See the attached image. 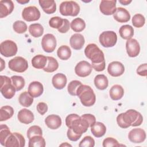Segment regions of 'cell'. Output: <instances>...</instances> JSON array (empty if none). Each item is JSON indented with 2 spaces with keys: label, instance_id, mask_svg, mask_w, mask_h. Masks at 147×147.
I'll list each match as a JSON object with an SVG mask.
<instances>
[{
  "label": "cell",
  "instance_id": "cell-1",
  "mask_svg": "<svg viewBox=\"0 0 147 147\" xmlns=\"http://www.w3.org/2000/svg\"><path fill=\"white\" fill-rule=\"evenodd\" d=\"M84 54L91 60V66L96 71L100 72L105 69L104 53L95 44H88L84 49Z\"/></svg>",
  "mask_w": 147,
  "mask_h": 147
},
{
  "label": "cell",
  "instance_id": "cell-2",
  "mask_svg": "<svg viewBox=\"0 0 147 147\" xmlns=\"http://www.w3.org/2000/svg\"><path fill=\"white\" fill-rule=\"evenodd\" d=\"M66 126L75 133L82 134L87 131L90 127L88 122L76 114H71L65 118Z\"/></svg>",
  "mask_w": 147,
  "mask_h": 147
},
{
  "label": "cell",
  "instance_id": "cell-3",
  "mask_svg": "<svg viewBox=\"0 0 147 147\" xmlns=\"http://www.w3.org/2000/svg\"><path fill=\"white\" fill-rule=\"evenodd\" d=\"M76 95L79 98L82 104L86 107L93 106L96 101V95L92 88L85 84H82L76 91Z\"/></svg>",
  "mask_w": 147,
  "mask_h": 147
},
{
  "label": "cell",
  "instance_id": "cell-4",
  "mask_svg": "<svg viewBox=\"0 0 147 147\" xmlns=\"http://www.w3.org/2000/svg\"><path fill=\"white\" fill-rule=\"evenodd\" d=\"M122 119L129 127L131 126L135 127L141 125L143 121V117L138 111L130 109L122 113Z\"/></svg>",
  "mask_w": 147,
  "mask_h": 147
},
{
  "label": "cell",
  "instance_id": "cell-5",
  "mask_svg": "<svg viewBox=\"0 0 147 147\" xmlns=\"http://www.w3.org/2000/svg\"><path fill=\"white\" fill-rule=\"evenodd\" d=\"M0 91L2 95L6 99H11L16 94V88L11 84V79L6 76L1 75Z\"/></svg>",
  "mask_w": 147,
  "mask_h": 147
},
{
  "label": "cell",
  "instance_id": "cell-6",
  "mask_svg": "<svg viewBox=\"0 0 147 147\" xmlns=\"http://www.w3.org/2000/svg\"><path fill=\"white\" fill-rule=\"evenodd\" d=\"M60 14L64 16H76L80 12V6L73 1H63L59 7Z\"/></svg>",
  "mask_w": 147,
  "mask_h": 147
},
{
  "label": "cell",
  "instance_id": "cell-7",
  "mask_svg": "<svg viewBox=\"0 0 147 147\" xmlns=\"http://www.w3.org/2000/svg\"><path fill=\"white\" fill-rule=\"evenodd\" d=\"M100 44L105 48L114 47L117 41V35L114 31L103 32L99 37Z\"/></svg>",
  "mask_w": 147,
  "mask_h": 147
},
{
  "label": "cell",
  "instance_id": "cell-8",
  "mask_svg": "<svg viewBox=\"0 0 147 147\" xmlns=\"http://www.w3.org/2000/svg\"><path fill=\"white\" fill-rule=\"evenodd\" d=\"M17 51V45L12 40H5L0 44V53L1 55L5 57H9L13 56L16 55Z\"/></svg>",
  "mask_w": 147,
  "mask_h": 147
},
{
  "label": "cell",
  "instance_id": "cell-9",
  "mask_svg": "<svg viewBox=\"0 0 147 147\" xmlns=\"http://www.w3.org/2000/svg\"><path fill=\"white\" fill-rule=\"evenodd\" d=\"M25 145V140L24 136L19 133H11L6 139L4 146L6 147H24Z\"/></svg>",
  "mask_w": 147,
  "mask_h": 147
},
{
  "label": "cell",
  "instance_id": "cell-10",
  "mask_svg": "<svg viewBox=\"0 0 147 147\" xmlns=\"http://www.w3.org/2000/svg\"><path fill=\"white\" fill-rule=\"evenodd\" d=\"M9 68L14 72L22 73L25 72L28 67L27 60L22 57L16 56L9 61Z\"/></svg>",
  "mask_w": 147,
  "mask_h": 147
},
{
  "label": "cell",
  "instance_id": "cell-11",
  "mask_svg": "<svg viewBox=\"0 0 147 147\" xmlns=\"http://www.w3.org/2000/svg\"><path fill=\"white\" fill-rule=\"evenodd\" d=\"M41 16V13L38 8L34 6L25 7L22 12L23 19L26 21L31 22L37 21Z\"/></svg>",
  "mask_w": 147,
  "mask_h": 147
},
{
  "label": "cell",
  "instance_id": "cell-12",
  "mask_svg": "<svg viewBox=\"0 0 147 147\" xmlns=\"http://www.w3.org/2000/svg\"><path fill=\"white\" fill-rule=\"evenodd\" d=\"M56 40L52 34L48 33L45 34L41 40V46L43 50L48 53L52 52L56 47Z\"/></svg>",
  "mask_w": 147,
  "mask_h": 147
},
{
  "label": "cell",
  "instance_id": "cell-13",
  "mask_svg": "<svg viewBox=\"0 0 147 147\" xmlns=\"http://www.w3.org/2000/svg\"><path fill=\"white\" fill-rule=\"evenodd\" d=\"M92 67L91 64L87 61H80L75 67V72L76 75L79 77L84 78L90 75Z\"/></svg>",
  "mask_w": 147,
  "mask_h": 147
},
{
  "label": "cell",
  "instance_id": "cell-14",
  "mask_svg": "<svg viewBox=\"0 0 147 147\" xmlns=\"http://www.w3.org/2000/svg\"><path fill=\"white\" fill-rule=\"evenodd\" d=\"M128 138L133 143H141L146 139V133L145 130L141 128L133 129L129 131Z\"/></svg>",
  "mask_w": 147,
  "mask_h": 147
},
{
  "label": "cell",
  "instance_id": "cell-15",
  "mask_svg": "<svg viewBox=\"0 0 147 147\" xmlns=\"http://www.w3.org/2000/svg\"><path fill=\"white\" fill-rule=\"evenodd\" d=\"M116 0H102L99 5L100 12L104 15L110 16L113 14L116 10Z\"/></svg>",
  "mask_w": 147,
  "mask_h": 147
},
{
  "label": "cell",
  "instance_id": "cell-16",
  "mask_svg": "<svg viewBox=\"0 0 147 147\" xmlns=\"http://www.w3.org/2000/svg\"><path fill=\"white\" fill-rule=\"evenodd\" d=\"M126 49L129 57H135L137 56L140 52V46L138 41L134 38H130L126 42Z\"/></svg>",
  "mask_w": 147,
  "mask_h": 147
},
{
  "label": "cell",
  "instance_id": "cell-17",
  "mask_svg": "<svg viewBox=\"0 0 147 147\" xmlns=\"http://www.w3.org/2000/svg\"><path fill=\"white\" fill-rule=\"evenodd\" d=\"M125 71V67L119 61H115L110 63L107 67L108 73L113 77H118L122 75Z\"/></svg>",
  "mask_w": 147,
  "mask_h": 147
},
{
  "label": "cell",
  "instance_id": "cell-18",
  "mask_svg": "<svg viewBox=\"0 0 147 147\" xmlns=\"http://www.w3.org/2000/svg\"><path fill=\"white\" fill-rule=\"evenodd\" d=\"M14 3L11 0L0 1V18H2L11 14L14 10Z\"/></svg>",
  "mask_w": 147,
  "mask_h": 147
},
{
  "label": "cell",
  "instance_id": "cell-19",
  "mask_svg": "<svg viewBox=\"0 0 147 147\" xmlns=\"http://www.w3.org/2000/svg\"><path fill=\"white\" fill-rule=\"evenodd\" d=\"M113 17L117 22L123 23L130 20V14L126 9L119 7L116 9L115 13L113 14Z\"/></svg>",
  "mask_w": 147,
  "mask_h": 147
},
{
  "label": "cell",
  "instance_id": "cell-20",
  "mask_svg": "<svg viewBox=\"0 0 147 147\" xmlns=\"http://www.w3.org/2000/svg\"><path fill=\"white\" fill-rule=\"evenodd\" d=\"M17 118L20 122L24 124H29L34 119L33 113L26 109H22L20 110L17 115Z\"/></svg>",
  "mask_w": 147,
  "mask_h": 147
},
{
  "label": "cell",
  "instance_id": "cell-21",
  "mask_svg": "<svg viewBox=\"0 0 147 147\" xmlns=\"http://www.w3.org/2000/svg\"><path fill=\"white\" fill-rule=\"evenodd\" d=\"M44 91L43 85L38 81L31 82L28 86V92L33 98H37L41 95Z\"/></svg>",
  "mask_w": 147,
  "mask_h": 147
},
{
  "label": "cell",
  "instance_id": "cell-22",
  "mask_svg": "<svg viewBox=\"0 0 147 147\" xmlns=\"http://www.w3.org/2000/svg\"><path fill=\"white\" fill-rule=\"evenodd\" d=\"M71 47L75 50L81 49L84 43L85 40L83 36L80 33H75L72 35L69 39Z\"/></svg>",
  "mask_w": 147,
  "mask_h": 147
},
{
  "label": "cell",
  "instance_id": "cell-23",
  "mask_svg": "<svg viewBox=\"0 0 147 147\" xmlns=\"http://www.w3.org/2000/svg\"><path fill=\"white\" fill-rule=\"evenodd\" d=\"M46 125L51 129L55 130L58 129L61 125V119L60 116L55 114H51L45 119Z\"/></svg>",
  "mask_w": 147,
  "mask_h": 147
},
{
  "label": "cell",
  "instance_id": "cell-24",
  "mask_svg": "<svg viewBox=\"0 0 147 147\" xmlns=\"http://www.w3.org/2000/svg\"><path fill=\"white\" fill-rule=\"evenodd\" d=\"M67 79L66 76L61 73L55 74L52 79V83L53 87L58 90L64 88L67 84Z\"/></svg>",
  "mask_w": 147,
  "mask_h": 147
},
{
  "label": "cell",
  "instance_id": "cell-25",
  "mask_svg": "<svg viewBox=\"0 0 147 147\" xmlns=\"http://www.w3.org/2000/svg\"><path fill=\"white\" fill-rule=\"evenodd\" d=\"M38 2L43 11L47 14H53L56 10V4L54 0H40Z\"/></svg>",
  "mask_w": 147,
  "mask_h": 147
},
{
  "label": "cell",
  "instance_id": "cell-26",
  "mask_svg": "<svg viewBox=\"0 0 147 147\" xmlns=\"http://www.w3.org/2000/svg\"><path fill=\"white\" fill-rule=\"evenodd\" d=\"M124 94V90L119 84H115L111 87L109 91V95L111 99L118 100L121 99Z\"/></svg>",
  "mask_w": 147,
  "mask_h": 147
},
{
  "label": "cell",
  "instance_id": "cell-27",
  "mask_svg": "<svg viewBox=\"0 0 147 147\" xmlns=\"http://www.w3.org/2000/svg\"><path fill=\"white\" fill-rule=\"evenodd\" d=\"M91 131L95 137L99 138L105 134L106 131V127L103 123L96 122L91 127Z\"/></svg>",
  "mask_w": 147,
  "mask_h": 147
},
{
  "label": "cell",
  "instance_id": "cell-28",
  "mask_svg": "<svg viewBox=\"0 0 147 147\" xmlns=\"http://www.w3.org/2000/svg\"><path fill=\"white\" fill-rule=\"evenodd\" d=\"M47 63V57L42 55H37L32 59V66L37 69H43Z\"/></svg>",
  "mask_w": 147,
  "mask_h": 147
},
{
  "label": "cell",
  "instance_id": "cell-29",
  "mask_svg": "<svg viewBox=\"0 0 147 147\" xmlns=\"http://www.w3.org/2000/svg\"><path fill=\"white\" fill-rule=\"evenodd\" d=\"M94 84L98 89L104 90L108 87V79L105 75H97L94 78Z\"/></svg>",
  "mask_w": 147,
  "mask_h": 147
},
{
  "label": "cell",
  "instance_id": "cell-30",
  "mask_svg": "<svg viewBox=\"0 0 147 147\" xmlns=\"http://www.w3.org/2000/svg\"><path fill=\"white\" fill-rule=\"evenodd\" d=\"M120 36L124 40H129L134 35L133 28L130 25H124L121 26L119 29Z\"/></svg>",
  "mask_w": 147,
  "mask_h": 147
},
{
  "label": "cell",
  "instance_id": "cell-31",
  "mask_svg": "<svg viewBox=\"0 0 147 147\" xmlns=\"http://www.w3.org/2000/svg\"><path fill=\"white\" fill-rule=\"evenodd\" d=\"M19 103L21 105L24 107H30L33 102V97L31 96L27 91L22 92L18 98Z\"/></svg>",
  "mask_w": 147,
  "mask_h": 147
},
{
  "label": "cell",
  "instance_id": "cell-32",
  "mask_svg": "<svg viewBox=\"0 0 147 147\" xmlns=\"http://www.w3.org/2000/svg\"><path fill=\"white\" fill-rule=\"evenodd\" d=\"M14 114V109L10 106H2L0 109V121H6L12 117Z\"/></svg>",
  "mask_w": 147,
  "mask_h": 147
},
{
  "label": "cell",
  "instance_id": "cell-33",
  "mask_svg": "<svg viewBox=\"0 0 147 147\" xmlns=\"http://www.w3.org/2000/svg\"><path fill=\"white\" fill-rule=\"evenodd\" d=\"M28 30L30 35L34 37H39L41 36L44 33L43 26L38 23L30 25Z\"/></svg>",
  "mask_w": 147,
  "mask_h": 147
},
{
  "label": "cell",
  "instance_id": "cell-34",
  "mask_svg": "<svg viewBox=\"0 0 147 147\" xmlns=\"http://www.w3.org/2000/svg\"><path fill=\"white\" fill-rule=\"evenodd\" d=\"M71 28L75 32H80L86 28V23L81 18H76L74 19L70 24Z\"/></svg>",
  "mask_w": 147,
  "mask_h": 147
},
{
  "label": "cell",
  "instance_id": "cell-35",
  "mask_svg": "<svg viewBox=\"0 0 147 147\" xmlns=\"http://www.w3.org/2000/svg\"><path fill=\"white\" fill-rule=\"evenodd\" d=\"M59 63L56 59L52 56H47V63L43 70L47 72H53L57 70Z\"/></svg>",
  "mask_w": 147,
  "mask_h": 147
},
{
  "label": "cell",
  "instance_id": "cell-36",
  "mask_svg": "<svg viewBox=\"0 0 147 147\" xmlns=\"http://www.w3.org/2000/svg\"><path fill=\"white\" fill-rule=\"evenodd\" d=\"M29 147H44L45 141L42 136L37 135L29 139Z\"/></svg>",
  "mask_w": 147,
  "mask_h": 147
},
{
  "label": "cell",
  "instance_id": "cell-37",
  "mask_svg": "<svg viewBox=\"0 0 147 147\" xmlns=\"http://www.w3.org/2000/svg\"><path fill=\"white\" fill-rule=\"evenodd\" d=\"M57 55L61 60H67L71 56V50L67 45H61L58 48Z\"/></svg>",
  "mask_w": 147,
  "mask_h": 147
},
{
  "label": "cell",
  "instance_id": "cell-38",
  "mask_svg": "<svg viewBox=\"0 0 147 147\" xmlns=\"http://www.w3.org/2000/svg\"><path fill=\"white\" fill-rule=\"evenodd\" d=\"M12 84L15 87L16 91H20L22 90L25 84V79L21 76L14 75L11 77Z\"/></svg>",
  "mask_w": 147,
  "mask_h": 147
},
{
  "label": "cell",
  "instance_id": "cell-39",
  "mask_svg": "<svg viewBox=\"0 0 147 147\" xmlns=\"http://www.w3.org/2000/svg\"><path fill=\"white\" fill-rule=\"evenodd\" d=\"M132 24L134 27L140 28L142 27L145 23V18L141 14H136L132 18Z\"/></svg>",
  "mask_w": 147,
  "mask_h": 147
},
{
  "label": "cell",
  "instance_id": "cell-40",
  "mask_svg": "<svg viewBox=\"0 0 147 147\" xmlns=\"http://www.w3.org/2000/svg\"><path fill=\"white\" fill-rule=\"evenodd\" d=\"M82 83L81 82L76 80L70 82L68 85L67 90L68 93L72 96H76V91L79 87L81 86Z\"/></svg>",
  "mask_w": 147,
  "mask_h": 147
},
{
  "label": "cell",
  "instance_id": "cell-41",
  "mask_svg": "<svg viewBox=\"0 0 147 147\" xmlns=\"http://www.w3.org/2000/svg\"><path fill=\"white\" fill-rule=\"evenodd\" d=\"M27 25L26 23L22 21H16L13 25L14 30L19 34L24 33L27 30Z\"/></svg>",
  "mask_w": 147,
  "mask_h": 147
},
{
  "label": "cell",
  "instance_id": "cell-42",
  "mask_svg": "<svg viewBox=\"0 0 147 147\" xmlns=\"http://www.w3.org/2000/svg\"><path fill=\"white\" fill-rule=\"evenodd\" d=\"M11 133L9 128L6 125H1L0 126V142L2 145H4L5 141L7 137Z\"/></svg>",
  "mask_w": 147,
  "mask_h": 147
},
{
  "label": "cell",
  "instance_id": "cell-43",
  "mask_svg": "<svg viewBox=\"0 0 147 147\" xmlns=\"http://www.w3.org/2000/svg\"><path fill=\"white\" fill-rule=\"evenodd\" d=\"M63 24V19L60 17L56 16L52 17L49 21V26L54 29H60Z\"/></svg>",
  "mask_w": 147,
  "mask_h": 147
},
{
  "label": "cell",
  "instance_id": "cell-44",
  "mask_svg": "<svg viewBox=\"0 0 147 147\" xmlns=\"http://www.w3.org/2000/svg\"><path fill=\"white\" fill-rule=\"evenodd\" d=\"M42 136V131L41 128L37 125H33L30 126L27 131V137L29 139L34 136Z\"/></svg>",
  "mask_w": 147,
  "mask_h": 147
},
{
  "label": "cell",
  "instance_id": "cell-45",
  "mask_svg": "<svg viewBox=\"0 0 147 147\" xmlns=\"http://www.w3.org/2000/svg\"><path fill=\"white\" fill-rule=\"evenodd\" d=\"M95 146V140L91 136H86L79 142V147H93Z\"/></svg>",
  "mask_w": 147,
  "mask_h": 147
},
{
  "label": "cell",
  "instance_id": "cell-46",
  "mask_svg": "<svg viewBox=\"0 0 147 147\" xmlns=\"http://www.w3.org/2000/svg\"><path fill=\"white\" fill-rule=\"evenodd\" d=\"M102 145L103 147H111L119 146L120 144L116 139L113 137H107L103 140Z\"/></svg>",
  "mask_w": 147,
  "mask_h": 147
},
{
  "label": "cell",
  "instance_id": "cell-47",
  "mask_svg": "<svg viewBox=\"0 0 147 147\" xmlns=\"http://www.w3.org/2000/svg\"><path fill=\"white\" fill-rule=\"evenodd\" d=\"M82 134H79L75 133L71 129L68 128L67 133V136L68 138L72 141H78L82 136Z\"/></svg>",
  "mask_w": 147,
  "mask_h": 147
},
{
  "label": "cell",
  "instance_id": "cell-48",
  "mask_svg": "<svg viewBox=\"0 0 147 147\" xmlns=\"http://www.w3.org/2000/svg\"><path fill=\"white\" fill-rule=\"evenodd\" d=\"M81 117L84 118L88 123L90 127H91L95 122H96V118L95 117L91 114H85L81 116Z\"/></svg>",
  "mask_w": 147,
  "mask_h": 147
},
{
  "label": "cell",
  "instance_id": "cell-49",
  "mask_svg": "<svg viewBox=\"0 0 147 147\" xmlns=\"http://www.w3.org/2000/svg\"><path fill=\"white\" fill-rule=\"evenodd\" d=\"M37 110L41 115H43L48 111V106L44 102H39L37 105Z\"/></svg>",
  "mask_w": 147,
  "mask_h": 147
},
{
  "label": "cell",
  "instance_id": "cell-50",
  "mask_svg": "<svg viewBox=\"0 0 147 147\" xmlns=\"http://www.w3.org/2000/svg\"><path fill=\"white\" fill-rule=\"evenodd\" d=\"M70 29V22L67 19H63V24L62 26L58 29V31L61 33L67 32Z\"/></svg>",
  "mask_w": 147,
  "mask_h": 147
},
{
  "label": "cell",
  "instance_id": "cell-51",
  "mask_svg": "<svg viewBox=\"0 0 147 147\" xmlns=\"http://www.w3.org/2000/svg\"><path fill=\"white\" fill-rule=\"evenodd\" d=\"M146 69H147V64H142L138 66L137 69V73L142 76H146Z\"/></svg>",
  "mask_w": 147,
  "mask_h": 147
},
{
  "label": "cell",
  "instance_id": "cell-52",
  "mask_svg": "<svg viewBox=\"0 0 147 147\" xmlns=\"http://www.w3.org/2000/svg\"><path fill=\"white\" fill-rule=\"evenodd\" d=\"M117 124L118 125L121 127V128H123V129H126V128H128L129 127V126L126 124L123 120L122 119V113H121L119 114L117 117Z\"/></svg>",
  "mask_w": 147,
  "mask_h": 147
},
{
  "label": "cell",
  "instance_id": "cell-53",
  "mask_svg": "<svg viewBox=\"0 0 147 147\" xmlns=\"http://www.w3.org/2000/svg\"><path fill=\"white\" fill-rule=\"evenodd\" d=\"M119 3H121L123 5H127L130 3L131 2V1H128V0H119Z\"/></svg>",
  "mask_w": 147,
  "mask_h": 147
},
{
  "label": "cell",
  "instance_id": "cell-54",
  "mask_svg": "<svg viewBox=\"0 0 147 147\" xmlns=\"http://www.w3.org/2000/svg\"><path fill=\"white\" fill-rule=\"evenodd\" d=\"M17 2H18V3H21V4H24V3H28V2H29V1H18V0H17Z\"/></svg>",
  "mask_w": 147,
  "mask_h": 147
},
{
  "label": "cell",
  "instance_id": "cell-55",
  "mask_svg": "<svg viewBox=\"0 0 147 147\" xmlns=\"http://www.w3.org/2000/svg\"><path fill=\"white\" fill-rule=\"evenodd\" d=\"M63 145H64V146H71V145H69V144H67L66 142H65V144H61V145H60V146H63Z\"/></svg>",
  "mask_w": 147,
  "mask_h": 147
}]
</instances>
